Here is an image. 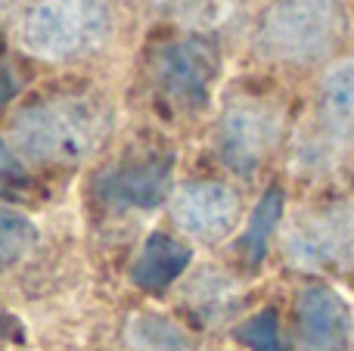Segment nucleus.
<instances>
[{
	"mask_svg": "<svg viewBox=\"0 0 354 351\" xmlns=\"http://www.w3.org/2000/svg\"><path fill=\"white\" fill-rule=\"evenodd\" d=\"M354 149V53L324 68L311 112L295 143V165L308 174L336 168Z\"/></svg>",
	"mask_w": 354,
	"mask_h": 351,
	"instance_id": "nucleus-4",
	"label": "nucleus"
},
{
	"mask_svg": "<svg viewBox=\"0 0 354 351\" xmlns=\"http://www.w3.org/2000/svg\"><path fill=\"white\" fill-rule=\"evenodd\" d=\"M295 327L308 351H345L351 342V311L336 290L314 283L299 292Z\"/></svg>",
	"mask_w": 354,
	"mask_h": 351,
	"instance_id": "nucleus-9",
	"label": "nucleus"
},
{
	"mask_svg": "<svg viewBox=\"0 0 354 351\" xmlns=\"http://www.w3.org/2000/svg\"><path fill=\"white\" fill-rule=\"evenodd\" d=\"M112 134V109L93 93H50L16 112L10 146L31 165H78Z\"/></svg>",
	"mask_w": 354,
	"mask_h": 351,
	"instance_id": "nucleus-1",
	"label": "nucleus"
},
{
	"mask_svg": "<svg viewBox=\"0 0 354 351\" xmlns=\"http://www.w3.org/2000/svg\"><path fill=\"white\" fill-rule=\"evenodd\" d=\"M239 196L218 180L183 184L171 199V218L187 236L199 243H221L239 224Z\"/></svg>",
	"mask_w": 354,
	"mask_h": 351,
	"instance_id": "nucleus-8",
	"label": "nucleus"
},
{
	"mask_svg": "<svg viewBox=\"0 0 354 351\" xmlns=\"http://www.w3.org/2000/svg\"><path fill=\"white\" fill-rule=\"evenodd\" d=\"M28 187V171L19 153L0 137V196H19Z\"/></svg>",
	"mask_w": 354,
	"mask_h": 351,
	"instance_id": "nucleus-14",
	"label": "nucleus"
},
{
	"mask_svg": "<svg viewBox=\"0 0 354 351\" xmlns=\"http://www.w3.org/2000/svg\"><path fill=\"white\" fill-rule=\"evenodd\" d=\"M277 215H280V196H268L261 205H258V211L252 215V224H249V230H245V236H243V243H245V249H249V255H252V261L261 255V249L268 246V230L274 227V221H277Z\"/></svg>",
	"mask_w": 354,
	"mask_h": 351,
	"instance_id": "nucleus-13",
	"label": "nucleus"
},
{
	"mask_svg": "<svg viewBox=\"0 0 354 351\" xmlns=\"http://www.w3.org/2000/svg\"><path fill=\"white\" fill-rule=\"evenodd\" d=\"M221 75V44L208 35H187L156 56L153 81L159 97L180 112H196L208 103Z\"/></svg>",
	"mask_w": 354,
	"mask_h": 351,
	"instance_id": "nucleus-7",
	"label": "nucleus"
},
{
	"mask_svg": "<svg viewBox=\"0 0 354 351\" xmlns=\"http://www.w3.org/2000/svg\"><path fill=\"white\" fill-rule=\"evenodd\" d=\"M109 35V0H28L16 25L19 47L47 62H72L97 53Z\"/></svg>",
	"mask_w": 354,
	"mask_h": 351,
	"instance_id": "nucleus-3",
	"label": "nucleus"
},
{
	"mask_svg": "<svg viewBox=\"0 0 354 351\" xmlns=\"http://www.w3.org/2000/svg\"><path fill=\"white\" fill-rule=\"evenodd\" d=\"M189 265V249L168 234H153L134 261V283L143 290H162L177 280Z\"/></svg>",
	"mask_w": 354,
	"mask_h": 351,
	"instance_id": "nucleus-11",
	"label": "nucleus"
},
{
	"mask_svg": "<svg viewBox=\"0 0 354 351\" xmlns=\"http://www.w3.org/2000/svg\"><path fill=\"white\" fill-rule=\"evenodd\" d=\"M283 255L308 274H342L354 265V196L308 205L283 234Z\"/></svg>",
	"mask_w": 354,
	"mask_h": 351,
	"instance_id": "nucleus-6",
	"label": "nucleus"
},
{
	"mask_svg": "<svg viewBox=\"0 0 354 351\" xmlns=\"http://www.w3.org/2000/svg\"><path fill=\"white\" fill-rule=\"evenodd\" d=\"M3 323H10V321H6V317H3V314H0V330H3Z\"/></svg>",
	"mask_w": 354,
	"mask_h": 351,
	"instance_id": "nucleus-16",
	"label": "nucleus"
},
{
	"mask_svg": "<svg viewBox=\"0 0 354 351\" xmlns=\"http://www.w3.org/2000/svg\"><path fill=\"white\" fill-rule=\"evenodd\" d=\"M37 230L28 215L12 205H0V267L19 265L35 249Z\"/></svg>",
	"mask_w": 354,
	"mask_h": 351,
	"instance_id": "nucleus-12",
	"label": "nucleus"
},
{
	"mask_svg": "<svg viewBox=\"0 0 354 351\" xmlns=\"http://www.w3.org/2000/svg\"><path fill=\"white\" fill-rule=\"evenodd\" d=\"M286 134V106L274 93H236L227 99L214 131L218 159L233 174H255Z\"/></svg>",
	"mask_w": 354,
	"mask_h": 351,
	"instance_id": "nucleus-5",
	"label": "nucleus"
},
{
	"mask_svg": "<svg viewBox=\"0 0 354 351\" xmlns=\"http://www.w3.org/2000/svg\"><path fill=\"white\" fill-rule=\"evenodd\" d=\"M19 91V72L0 56V106H6Z\"/></svg>",
	"mask_w": 354,
	"mask_h": 351,
	"instance_id": "nucleus-15",
	"label": "nucleus"
},
{
	"mask_svg": "<svg viewBox=\"0 0 354 351\" xmlns=\"http://www.w3.org/2000/svg\"><path fill=\"white\" fill-rule=\"evenodd\" d=\"M351 35L345 0H270L252 35L255 56L274 66L314 68L339 59Z\"/></svg>",
	"mask_w": 354,
	"mask_h": 351,
	"instance_id": "nucleus-2",
	"label": "nucleus"
},
{
	"mask_svg": "<svg viewBox=\"0 0 354 351\" xmlns=\"http://www.w3.org/2000/svg\"><path fill=\"white\" fill-rule=\"evenodd\" d=\"M171 187V159H147L112 168L97 180V196L118 209H156Z\"/></svg>",
	"mask_w": 354,
	"mask_h": 351,
	"instance_id": "nucleus-10",
	"label": "nucleus"
}]
</instances>
